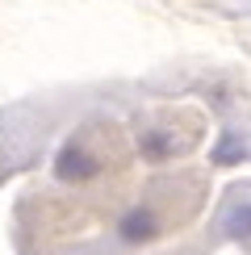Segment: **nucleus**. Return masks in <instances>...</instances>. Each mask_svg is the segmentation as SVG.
<instances>
[{
	"mask_svg": "<svg viewBox=\"0 0 251 255\" xmlns=\"http://www.w3.org/2000/svg\"><path fill=\"white\" fill-rule=\"evenodd\" d=\"M193 142H197L193 134H184V138H180L172 126H151V130H142V134H138V155H142V159H151V163H167V159L184 155Z\"/></svg>",
	"mask_w": 251,
	"mask_h": 255,
	"instance_id": "2",
	"label": "nucleus"
},
{
	"mask_svg": "<svg viewBox=\"0 0 251 255\" xmlns=\"http://www.w3.org/2000/svg\"><path fill=\"white\" fill-rule=\"evenodd\" d=\"M243 155H247V146H243V138H239L235 130H226L222 138H218V146H214V163H218V167L243 163Z\"/></svg>",
	"mask_w": 251,
	"mask_h": 255,
	"instance_id": "5",
	"label": "nucleus"
},
{
	"mask_svg": "<svg viewBox=\"0 0 251 255\" xmlns=\"http://www.w3.org/2000/svg\"><path fill=\"white\" fill-rule=\"evenodd\" d=\"M218 226H222L226 239L247 243V247H251V188H247V193H243V188H235V193H230L222 218H218Z\"/></svg>",
	"mask_w": 251,
	"mask_h": 255,
	"instance_id": "4",
	"label": "nucleus"
},
{
	"mask_svg": "<svg viewBox=\"0 0 251 255\" xmlns=\"http://www.w3.org/2000/svg\"><path fill=\"white\" fill-rule=\"evenodd\" d=\"M163 235V218L155 214L151 205H134L118 218V239L130 243V247H142V243H155Z\"/></svg>",
	"mask_w": 251,
	"mask_h": 255,
	"instance_id": "3",
	"label": "nucleus"
},
{
	"mask_svg": "<svg viewBox=\"0 0 251 255\" xmlns=\"http://www.w3.org/2000/svg\"><path fill=\"white\" fill-rule=\"evenodd\" d=\"M101 172H105V155L92 151L84 138H71V142L55 155V176L63 184H88V180H97Z\"/></svg>",
	"mask_w": 251,
	"mask_h": 255,
	"instance_id": "1",
	"label": "nucleus"
}]
</instances>
